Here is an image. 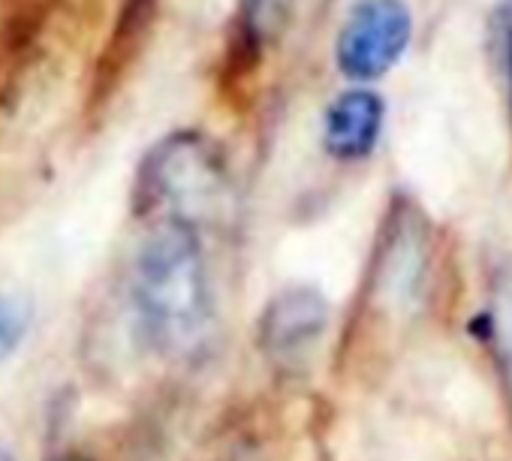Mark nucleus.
Returning a JSON list of instances; mask_svg holds the SVG:
<instances>
[{
    "label": "nucleus",
    "mask_w": 512,
    "mask_h": 461,
    "mask_svg": "<svg viewBox=\"0 0 512 461\" xmlns=\"http://www.w3.org/2000/svg\"><path fill=\"white\" fill-rule=\"evenodd\" d=\"M293 16V0H238L226 46H223V82L238 85L256 73L266 52L281 40Z\"/></svg>",
    "instance_id": "423d86ee"
},
{
    "label": "nucleus",
    "mask_w": 512,
    "mask_h": 461,
    "mask_svg": "<svg viewBox=\"0 0 512 461\" xmlns=\"http://www.w3.org/2000/svg\"><path fill=\"white\" fill-rule=\"evenodd\" d=\"M133 305L148 341L163 353H187L211 323V284L196 226L157 220L133 269Z\"/></svg>",
    "instance_id": "f257e3e1"
},
{
    "label": "nucleus",
    "mask_w": 512,
    "mask_h": 461,
    "mask_svg": "<svg viewBox=\"0 0 512 461\" xmlns=\"http://www.w3.org/2000/svg\"><path fill=\"white\" fill-rule=\"evenodd\" d=\"M28 332V317H25V308L0 293V365H4L22 344Z\"/></svg>",
    "instance_id": "9b49d317"
},
{
    "label": "nucleus",
    "mask_w": 512,
    "mask_h": 461,
    "mask_svg": "<svg viewBox=\"0 0 512 461\" xmlns=\"http://www.w3.org/2000/svg\"><path fill=\"white\" fill-rule=\"evenodd\" d=\"M67 461H76V458H67Z\"/></svg>",
    "instance_id": "ddd939ff"
},
{
    "label": "nucleus",
    "mask_w": 512,
    "mask_h": 461,
    "mask_svg": "<svg viewBox=\"0 0 512 461\" xmlns=\"http://www.w3.org/2000/svg\"><path fill=\"white\" fill-rule=\"evenodd\" d=\"M154 7H157V0H121V13H118V25H115V37H112V52L118 46H130L139 40V34L151 22Z\"/></svg>",
    "instance_id": "9d476101"
},
{
    "label": "nucleus",
    "mask_w": 512,
    "mask_h": 461,
    "mask_svg": "<svg viewBox=\"0 0 512 461\" xmlns=\"http://www.w3.org/2000/svg\"><path fill=\"white\" fill-rule=\"evenodd\" d=\"M431 263V226L425 211L407 199L395 196L389 205L371 266V287L383 308L413 311L422 299Z\"/></svg>",
    "instance_id": "7ed1b4c3"
},
{
    "label": "nucleus",
    "mask_w": 512,
    "mask_h": 461,
    "mask_svg": "<svg viewBox=\"0 0 512 461\" xmlns=\"http://www.w3.org/2000/svg\"><path fill=\"white\" fill-rule=\"evenodd\" d=\"M488 52L500 76L509 115H512V0H500L488 19Z\"/></svg>",
    "instance_id": "1a4fd4ad"
},
{
    "label": "nucleus",
    "mask_w": 512,
    "mask_h": 461,
    "mask_svg": "<svg viewBox=\"0 0 512 461\" xmlns=\"http://www.w3.org/2000/svg\"><path fill=\"white\" fill-rule=\"evenodd\" d=\"M485 332L494 347V359L506 389L512 392V260H506L488 287Z\"/></svg>",
    "instance_id": "6e6552de"
},
{
    "label": "nucleus",
    "mask_w": 512,
    "mask_h": 461,
    "mask_svg": "<svg viewBox=\"0 0 512 461\" xmlns=\"http://www.w3.org/2000/svg\"><path fill=\"white\" fill-rule=\"evenodd\" d=\"M410 37L413 16L404 0H362L338 34L335 64L347 79L374 82L401 61Z\"/></svg>",
    "instance_id": "20e7f679"
},
{
    "label": "nucleus",
    "mask_w": 512,
    "mask_h": 461,
    "mask_svg": "<svg viewBox=\"0 0 512 461\" xmlns=\"http://www.w3.org/2000/svg\"><path fill=\"white\" fill-rule=\"evenodd\" d=\"M0 461H13V455H10V452H7L4 446H0Z\"/></svg>",
    "instance_id": "f8f14e48"
},
{
    "label": "nucleus",
    "mask_w": 512,
    "mask_h": 461,
    "mask_svg": "<svg viewBox=\"0 0 512 461\" xmlns=\"http://www.w3.org/2000/svg\"><path fill=\"white\" fill-rule=\"evenodd\" d=\"M226 187L223 148L199 130H175L142 157L133 181V208L139 217L196 226L220 205Z\"/></svg>",
    "instance_id": "f03ea898"
},
{
    "label": "nucleus",
    "mask_w": 512,
    "mask_h": 461,
    "mask_svg": "<svg viewBox=\"0 0 512 461\" xmlns=\"http://www.w3.org/2000/svg\"><path fill=\"white\" fill-rule=\"evenodd\" d=\"M386 121V103L368 88L338 94L323 118V148L341 163H359L374 154Z\"/></svg>",
    "instance_id": "0eeeda50"
},
{
    "label": "nucleus",
    "mask_w": 512,
    "mask_h": 461,
    "mask_svg": "<svg viewBox=\"0 0 512 461\" xmlns=\"http://www.w3.org/2000/svg\"><path fill=\"white\" fill-rule=\"evenodd\" d=\"M329 320V299L317 287H287L260 317V347L272 362L296 368L323 341Z\"/></svg>",
    "instance_id": "39448f33"
}]
</instances>
